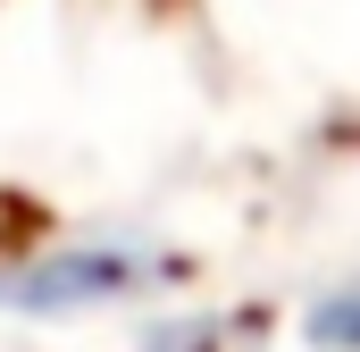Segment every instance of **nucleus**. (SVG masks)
<instances>
[{
	"label": "nucleus",
	"mask_w": 360,
	"mask_h": 352,
	"mask_svg": "<svg viewBox=\"0 0 360 352\" xmlns=\"http://www.w3.org/2000/svg\"><path fill=\"white\" fill-rule=\"evenodd\" d=\"M302 344H319V352H360V277H344V285H327V294L302 302Z\"/></svg>",
	"instance_id": "7ed1b4c3"
},
{
	"label": "nucleus",
	"mask_w": 360,
	"mask_h": 352,
	"mask_svg": "<svg viewBox=\"0 0 360 352\" xmlns=\"http://www.w3.org/2000/svg\"><path fill=\"white\" fill-rule=\"evenodd\" d=\"M252 319H226V310H160L143 327V352H243Z\"/></svg>",
	"instance_id": "f03ea898"
},
{
	"label": "nucleus",
	"mask_w": 360,
	"mask_h": 352,
	"mask_svg": "<svg viewBox=\"0 0 360 352\" xmlns=\"http://www.w3.org/2000/svg\"><path fill=\"white\" fill-rule=\"evenodd\" d=\"M184 260L143 235H76V244H42L0 268V310L8 319H92V310H134L168 294Z\"/></svg>",
	"instance_id": "f257e3e1"
}]
</instances>
